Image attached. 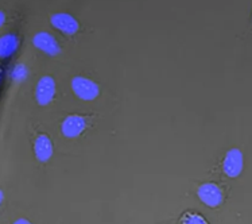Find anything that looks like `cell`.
Masks as SVG:
<instances>
[{
  "label": "cell",
  "instance_id": "cell-12",
  "mask_svg": "<svg viewBox=\"0 0 252 224\" xmlns=\"http://www.w3.org/2000/svg\"><path fill=\"white\" fill-rule=\"evenodd\" d=\"M4 22H5V14H4V11L0 10V29H1V26L4 25Z\"/></svg>",
  "mask_w": 252,
  "mask_h": 224
},
{
  "label": "cell",
  "instance_id": "cell-10",
  "mask_svg": "<svg viewBox=\"0 0 252 224\" xmlns=\"http://www.w3.org/2000/svg\"><path fill=\"white\" fill-rule=\"evenodd\" d=\"M182 224H208L206 220L198 214H186L182 218Z\"/></svg>",
  "mask_w": 252,
  "mask_h": 224
},
{
  "label": "cell",
  "instance_id": "cell-4",
  "mask_svg": "<svg viewBox=\"0 0 252 224\" xmlns=\"http://www.w3.org/2000/svg\"><path fill=\"white\" fill-rule=\"evenodd\" d=\"M50 23L52 26L65 35H76L80 30V23L78 21L67 12H57L50 16Z\"/></svg>",
  "mask_w": 252,
  "mask_h": 224
},
{
  "label": "cell",
  "instance_id": "cell-13",
  "mask_svg": "<svg viewBox=\"0 0 252 224\" xmlns=\"http://www.w3.org/2000/svg\"><path fill=\"white\" fill-rule=\"evenodd\" d=\"M14 224H32L30 222V220H27V219H18L14 222Z\"/></svg>",
  "mask_w": 252,
  "mask_h": 224
},
{
  "label": "cell",
  "instance_id": "cell-8",
  "mask_svg": "<svg viewBox=\"0 0 252 224\" xmlns=\"http://www.w3.org/2000/svg\"><path fill=\"white\" fill-rule=\"evenodd\" d=\"M53 151H54L53 142L46 134L36 136L34 142V154L38 161L47 162L53 157Z\"/></svg>",
  "mask_w": 252,
  "mask_h": 224
},
{
  "label": "cell",
  "instance_id": "cell-2",
  "mask_svg": "<svg viewBox=\"0 0 252 224\" xmlns=\"http://www.w3.org/2000/svg\"><path fill=\"white\" fill-rule=\"evenodd\" d=\"M197 196L206 207L217 208L220 207L224 201V192L217 184L205 183L198 187L197 189Z\"/></svg>",
  "mask_w": 252,
  "mask_h": 224
},
{
  "label": "cell",
  "instance_id": "cell-14",
  "mask_svg": "<svg viewBox=\"0 0 252 224\" xmlns=\"http://www.w3.org/2000/svg\"><path fill=\"white\" fill-rule=\"evenodd\" d=\"M3 200H4V193L0 191V207H1V204H3Z\"/></svg>",
  "mask_w": 252,
  "mask_h": 224
},
{
  "label": "cell",
  "instance_id": "cell-9",
  "mask_svg": "<svg viewBox=\"0 0 252 224\" xmlns=\"http://www.w3.org/2000/svg\"><path fill=\"white\" fill-rule=\"evenodd\" d=\"M19 39L15 34H4L0 37V58H7L18 50Z\"/></svg>",
  "mask_w": 252,
  "mask_h": 224
},
{
  "label": "cell",
  "instance_id": "cell-3",
  "mask_svg": "<svg viewBox=\"0 0 252 224\" xmlns=\"http://www.w3.org/2000/svg\"><path fill=\"white\" fill-rule=\"evenodd\" d=\"M243 169H244V156L242 150L231 149L226 151L222 161V172L225 173L226 177L237 178L242 174Z\"/></svg>",
  "mask_w": 252,
  "mask_h": 224
},
{
  "label": "cell",
  "instance_id": "cell-1",
  "mask_svg": "<svg viewBox=\"0 0 252 224\" xmlns=\"http://www.w3.org/2000/svg\"><path fill=\"white\" fill-rule=\"evenodd\" d=\"M72 91L78 99L84 101H93L100 95V87L97 83L84 76H76L72 78Z\"/></svg>",
  "mask_w": 252,
  "mask_h": 224
},
{
  "label": "cell",
  "instance_id": "cell-5",
  "mask_svg": "<svg viewBox=\"0 0 252 224\" xmlns=\"http://www.w3.org/2000/svg\"><path fill=\"white\" fill-rule=\"evenodd\" d=\"M56 81L52 76H43L36 83L35 87V100L42 107L49 105L56 97Z\"/></svg>",
  "mask_w": 252,
  "mask_h": 224
},
{
  "label": "cell",
  "instance_id": "cell-7",
  "mask_svg": "<svg viewBox=\"0 0 252 224\" xmlns=\"http://www.w3.org/2000/svg\"><path fill=\"white\" fill-rule=\"evenodd\" d=\"M87 128V119L80 115H69L61 123L62 135L66 138H77Z\"/></svg>",
  "mask_w": 252,
  "mask_h": 224
},
{
  "label": "cell",
  "instance_id": "cell-6",
  "mask_svg": "<svg viewBox=\"0 0 252 224\" xmlns=\"http://www.w3.org/2000/svg\"><path fill=\"white\" fill-rule=\"evenodd\" d=\"M32 45L38 50H41V52H43L47 56H52V57H56L61 53V46H60L56 37L47 32H36L32 38Z\"/></svg>",
  "mask_w": 252,
  "mask_h": 224
},
{
  "label": "cell",
  "instance_id": "cell-11",
  "mask_svg": "<svg viewBox=\"0 0 252 224\" xmlns=\"http://www.w3.org/2000/svg\"><path fill=\"white\" fill-rule=\"evenodd\" d=\"M14 74H15V77L18 78V80H22V78H25V76L27 74V69L25 68V66L19 65V66H16L15 68V72H14Z\"/></svg>",
  "mask_w": 252,
  "mask_h": 224
}]
</instances>
